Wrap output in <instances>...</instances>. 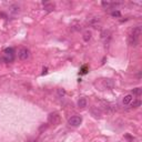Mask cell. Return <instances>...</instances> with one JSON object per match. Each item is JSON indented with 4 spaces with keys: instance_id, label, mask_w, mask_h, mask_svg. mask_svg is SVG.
<instances>
[{
    "instance_id": "ffe728a7",
    "label": "cell",
    "mask_w": 142,
    "mask_h": 142,
    "mask_svg": "<svg viewBox=\"0 0 142 142\" xmlns=\"http://www.w3.org/2000/svg\"><path fill=\"white\" fill-rule=\"evenodd\" d=\"M66 94V91L63 89H58V96L59 97H63Z\"/></svg>"
},
{
    "instance_id": "d6986e66",
    "label": "cell",
    "mask_w": 142,
    "mask_h": 142,
    "mask_svg": "<svg viewBox=\"0 0 142 142\" xmlns=\"http://www.w3.org/2000/svg\"><path fill=\"white\" fill-rule=\"evenodd\" d=\"M87 72H88V67H87V66H83V67L80 69V74H86Z\"/></svg>"
},
{
    "instance_id": "5b68a950",
    "label": "cell",
    "mask_w": 142,
    "mask_h": 142,
    "mask_svg": "<svg viewBox=\"0 0 142 142\" xmlns=\"http://www.w3.org/2000/svg\"><path fill=\"white\" fill-rule=\"evenodd\" d=\"M88 23H89V26L93 27V28H98V26H100V19H99V17L90 18L88 20Z\"/></svg>"
},
{
    "instance_id": "6da1fadb",
    "label": "cell",
    "mask_w": 142,
    "mask_h": 142,
    "mask_svg": "<svg viewBox=\"0 0 142 142\" xmlns=\"http://www.w3.org/2000/svg\"><path fill=\"white\" fill-rule=\"evenodd\" d=\"M81 122H82V118L79 116H73L68 120V124L71 127H78L81 124Z\"/></svg>"
},
{
    "instance_id": "4fadbf2b",
    "label": "cell",
    "mask_w": 142,
    "mask_h": 142,
    "mask_svg": "<svg viewBox=\"0 0 142 142\" xmlns=\"http://www.w3.org/2000/svg\"><path fill=\"white\" fill-rule=\"evenodd\" d=\"M80 29H81L80 23H78V22H73V23L71 25V30H72V31H79Z\"/></svg>"
},
{
    "instance_id": "5bb4252c",
    "label": "cell",
    "mask_w": 142,
    "mask_h": 142,
    "mask_svg": "<svg viewBox=\"0 0 142 142\" xmlns=\"http://www.w3.org/2000/svg\"><path fill=\"white\" fill-rule=\"evenodd\" d=\"M4 53L8 54V56H14V50H13V48H7V49H5Z\"/></svg>"
},
{
    "instance_id": "ba28073f",
    "label": "cell",
    "mask_w": 142,
    "mask_h": 142,
    "mask_svg": "<svg viewBox=\"0 0 142 142\" xmlns=\"http://www.w3.org/2000/svg\"><path fill=\"white\" fill-rule=\"evenodd\" d=\"M132 100H133V97H132V94H127L124 98H123V104H130Z\"/></svg>"
},
{
    "instance_id": "3957f363",
    "label": "cell",
    "mask_w": 142,
    "mask_h": 142,
    "mask_svg": "<svg viewBox=\"0 0 142 142\" xmlns=\"http://www.w3.org/2000/svg\"><path fill=\"white\" fill-rule=\"evenodd\" d=\"M29 56H30V51L27 48H21L19 50V52H18V57L21 60H27L29 58Z\"/></svg>"
},
{
    "instance_id": "7c38bea8",
    "label": "cell",
    "mask_w": 142,
    "mask_h": 142,
    "mask_svg": "<svg viewBox=\"0 0 142 142\" xmlns=\"http://www.w3.org/2000/svg\"><path fill=\"white\" fill-rule=\"evenodd\" d=\"M43 6H44V9L47 11H52L54 9V5L53 4H48V2H43Z\"/></svg>"
},
{
    "instance_id": "ac0fdd59",
    "label": "cell",
    "mask_w": 142,
    "mask_h": 142,
    "mask_svg": "<svg viewBox=\"0 0 142 142\" xmlns=\"http://www.w3.org/2000/svg\"><path fill=\"white\" fill-rule=\"evenodd\" d=\"M132 93H133V94H135V96H140L141 93H142V89L141 88H135V89L132 90Z\"/></svg>"
},
{
    "instance_id": "277c9868",
    "label": "cell",
    "mask_w": 142,
    "mask_h": 142,
    "mask_svg": "<svg viewBox=\"0 0 142 142\" xmlns=\"http://www.w3.org/2000/svg\"><path fill=\"white\" fill-rule=\"evenodd\" d=\"M128 42L131 47H137L139 44V37L133 36V35H130L129 38H128Z\"/></svg>"
},
{
    "instance_id": "9a60e30c",
    "label": "cell",
    "mask_w": 142,
    "mask_h": 142,
    "mask_svg": "<svg viewBox=\"0 0 142 142\" xmlns=\"http://www.w3.org/2000/svg\"><path fill=\"white\" fill-rule=\"evenodd\" d=\"M9 9H10V12L11 13H18V12H19V7H18L17 5H12Z\"/></svg>"
},
{
    "instance_id": "9c48e42d",
    "label": "cell",
    "mask_w": 142,
    "mask_h": 142,
    "mask_svg": "<svg viewBox=\"0 0 142 142\" xmlns=\"http://www.w3.org/2000/svg\"><path fill=\"white\" fill-rule=\"evenodd\" d=\"M141 32H142L141 27H140V26H138V27H135V28L132 29V34H131V35H133V36H137V37H139V36L141 35Z\"/></svg>"
},
{
    "instance_id": "52a82bcc",
    "label": "cell",
    "mask_w": 142,
    "mask_h": 142,
    "mask_svg": "<svg viewBox=\"0 0 142 142\" xmlns=\"http://www.w3.org/2000/svg\"><path fill=\"white\" fill-rule=\"evenodd\" d=\"M103 87H104V89H113L114 83L111 79H104L103 80Z\"/></svg>"
},
{
    "instance_id": "8992f818",
    "label": "cell",
    "mask_w": 142,
    "mask_h": 142,
    "mask_svg": "<svg viewBox=\"0 0 142 142\" xmlns=\"http://www.w3.org/2000/svg\"><path fill=\"white\" fill-rule=\"evenodd\" d=\"M101 39L105 42V43H108L111 39V32L109 31V30H103V31L101 32Z\"/></svg>"
},
{
    "instance_id": "e0dca14e",
    "label": "cell",
    "mask_w": 142,
    "mask_h": 142,
    "mask_svg": "<svg viewBox=\"0 0 142 142\" xmlns=\"http://www.w3.org/2000/svg\"><path fill=\"white\" fill-rule=\"evenodd\" d=\"M131 105L133 108H138L141 105V101L140 100H134V101H131Z\"/></svg>"
},
{
    "instance_id": "8fae6325",
    "label": "cell",
    "mask_w": 142,
    "mask_h": 142,
    "mask_svg": "<svg viewBox=\"0 0 142 142\" xmlns=\"http://www.w3.org/2000/svg\"><path fill=\"white\" fill-rule=\"evenodd\" d=\"M91 36H92L91 31H89V30H87V31L83 34V40L88 42V41L90 40V39H91Z\"/></svg>"
},
{
    "instance_id": "7a4b0ae2",
    "label": "cell",
    "mask_w": 142,
    "mask_h": 142,
    "mask_svg": "<svg viewBox=\"0 0 142 142\" xmlns=\"http://www.w3.org/2000/svg\"><path fill=\"white\" fill-rule=\"evenodd\" d=\"M48 121H49V123H51V124H59L60 122V116L57 112H53V113H50L49 117H48Z\"/></svg>"
},
{
    "instance_id": "30bf717a",
    "label": "cell",
    "mask_w": 142,
    "mask_h": 142,
    "mask_svg": "<svg viewBox=\"0 0 142 142\" xmlns=\"http://www.w3.org/2000/svg\"><path fill=\"white\" fill-rule=\"evenodd\" d=\"M78 107H80V108L87 107V99L86 98H80L79 100H78Z\"/></svg>"
},
{
    "instance_id": "44dd1931",
    "label": "cell",
    "mask_w": 142,
    "mask_h": 142,
    "mask_svg": "<svg viewBox=\"0 0 142 142\" xmlns=\"http://www.w3.org/2000/svg\"><path fill=\"white\" fill-rule=\"evenodd\" d=\"M48 72V68H43V72H42V74H46Z\"/></svg>"
},
{
    "instance_id": "2e32d148",
    "label": "cell",
    "mask_w": 142,
    "mask_h": 142,
    "mask_svg": "<svg viewBox=\"0 0 142 142\" xmlns=\"http://www.w3.org/2000/svg\"><path fill=\"white\" fill-rule=\"evenodd\" d=\"M111 16L113 18H120L121 17V12H120L119 10H113L112 12H111Z\"/></svg>"
}]
</instances>
